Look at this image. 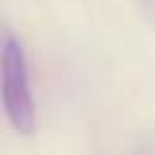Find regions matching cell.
<instances>
[{"label": "cell", "mask_w": 155, "mask_h": 155, "mask_svg": "<svg viewBox=\"0 0 155 155\" xmlns=\"http://www.w3.org/2000/svg\"><path fill=\"white\" fill-rule=\"evenodd\" d=\"M0 75H3V111H5L11 127L18 134L28 137L36 129V104H34V93H31L23 47L16 41L11 31H3Z\"/></svg>", "instance_id": "obj_1"}]
</instances>
